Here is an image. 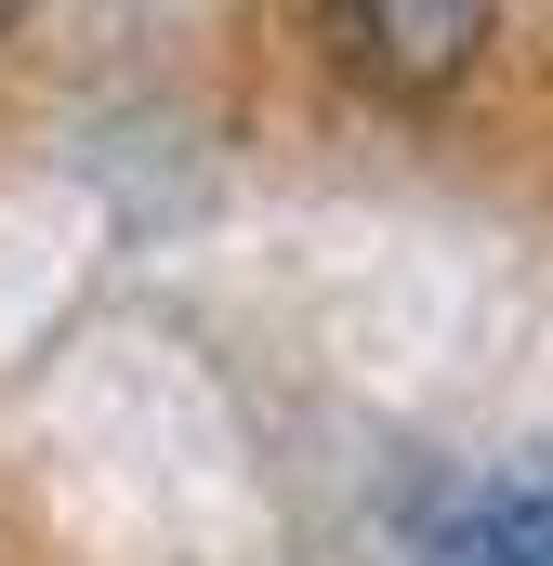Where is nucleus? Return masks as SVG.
I'll return each mask as SVG.
<instances>
[{
    "label": "nucleus",
    "mask_w": 553,
    "mask_h": 566,
    "mask_svg": "<svg viewBox=\"0 0 553 566\" xmlns=\"http://www.w3.org/2000/svg\"><path fill=\"white\" fill-rule=\"evenodd\" d=\"M409 566H553V448L474 474V488H448V501L421 514Z\"/></svg>",
    "instance_id": "f03ea898"
},
{
    "label": "nucleus",
    "mask_w": 553,
    "mask_h": 566,
    "mask_svg": "<svg viewBox=\"0 0 553 566\" xmlns=\"http://www.w3.org/2000/svg\"><path fill=\"white\" fill-rule=\"evenodd\" d=\"M488 27H501V0H316V40H330V66L343 80H369V93H448L474 53H488Z\"/></svg>",
    "instance_id": "f257e3e1"
},
{
    "label": "nucleus",
    "mask_w": 553,
    "mask_h": 566,
    "mask_svg": "<svg viewBox=\"0 0 553 566\" xmlns=\"http://www.w3.org/2000/svg\"><path fill=\"white\" fill-rule=\"evenodd\" d=\"M0 27H13V0H0Z\"/></svg>",
    "instance_id": "7ed1b4c3"
}]
</instances>
